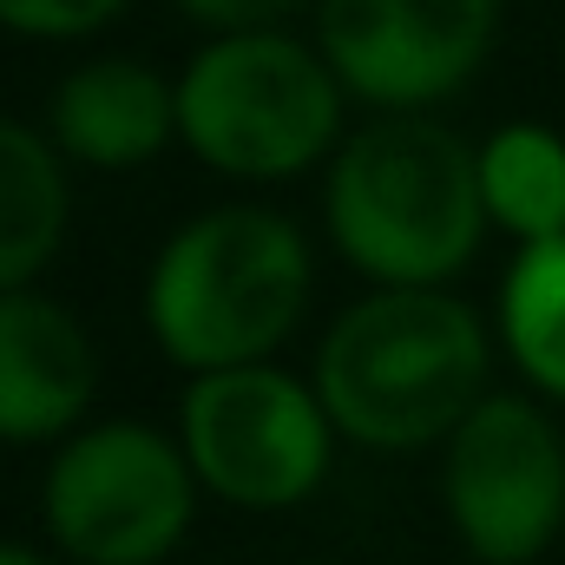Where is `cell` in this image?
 I'll use <instances>...</instances> for the list:
<instances>
[{
    "label": "cell",
    "instance_id": "cell-1",
    "mask_svg": "<svg viewBox=\"0 0 565 565\" xmlns=\"http://www.w3.org/2000/svg\"><path fill=\"white\" fill-rule=\"evenodd\" d=\"M493 335L447 289H375L349 302L316 349V395L342 440L369 454L447 447L493 388Z\"/></svg>",
    "mask_w": 565,
    "mask_h": 565
},
{
    "label": "cell",
    "instance_id": "cell-2",
    "mask_svg": "<svg viewBox=\"0 0 565 565\" xmlns=\"http://www.w3.org/2000/svg\"><path fill=\"white\" fill-rule=\"evenodd\" d=\"M322 217L375 289H440L480 257V145L427 113H382L329 158Z\"/></svg>",
    "mask_w": 565,
    "mask_h": 565
},
{
    "label": "cell",
    "instance_id": "cell-3",
    "mask_svg": "<svg viewBox=\"0 0 565 565\" xmlns=\"http://www.w3.org/2000/svg\"><path fill=\"white\" fill-rule=\"evenodd\" d=\"M309 244L264 204H217L164 237L145 277V329L184 375L270 362L309 302Z\"/></svg>",
    "mask_w": 565,
    "mask_h": 565
},
{
    "label": "cell",
    "instance_id": "cell-4",
    "mask_svg": "<svg viewBox=\"0 0 565 565\" xmlns=\"http://www.w3.org/2000/svg\"><path fill=\"white\" fill-rule=\"evenodd\" d=\"M342 79L329 73L322 46L264 33H217L178 73V139L198 164L277 184L342 151Z\"/></svg>",
    "mask_w": 565,
    "mask_h": 565
},
{
    "label": "cell",
    "instance_id": "cell-5",
    "mask_svg": "<svg viewBox=\"0 0 565 565\" xmlns=\"http://www.w3.org/2000/svg\"><path fill=\"white\" fill-rule=\"evenodd\" d=\"M198 500L204 487L178 434L151 422H86L40 473V526L66 565H164Z\"/></svg>",
    "mask_w": 565,
    "mask_h": 565
},
{
    "label": "cell",
    "instance_id": "cell-6",
    "mask_svg": "<svg viewBox=\"0 0 565 565\" xmlns=\"http://www.w3.org/2000/svg\"><path fill=\"white\" fill-rule=\"evenodd\" d=\"M335 422L316 382L277 362L191 375L178 402V447L198 487L237 513H289L302 507L335 460Z\"/></svg>",
    "mask_w": 565,
    "mask_h": 565
},
{
    "label": "cell",
    "instance_id": "cell-7",
    "mask_svg": "<svg viewBox=\"0 0 565 565\" xmlns=\"http://www.w3.org/2000/svg\"><path fill=\"white\" fill-rule=\"evenodd\" d=\"M440 507L473 565H540L565 533L559 422L493 388L440 447Z\"/></svg>",
    "mask_w": 565,
    "mask_h": 565
},
{
    "label": "cell",
    "instance_id": "cell-8",
    "mask_svg": "<svg viewBox=\"0 0 565 565\" xmlns=\"http://www.w3.org/2000/svg\"><path fill=\"white\" fill-rule=\"evenodd\" d=\"M500 0H316V46L349 99L427 113L493 53Z\"/></svg>",
    "mask_w": 565,
    "mask_h": 565
},
{
    "label": "cell",
    "instance_id": "cell-9",
    "mask_svg": "<svg viewBox=\"0 0 565 565\" xmlns=\"http://www.w3.org/2000/svg\"><path fill=\"white\" fill-rule=\"evenodd\" d=\"M99 395V349L86 322L40 296L7 289L0 296V447H60L86 427Z\"/></svg>",
    "mask_w": 565,
    "mask_h": 565
},
{
    "label": "cell",
    "instance_id": "cell-10",
    "mask_svg": "<svg viewBox=\"0 0 565 565\" xmlns=\"http://www.w3.org/2000/svg\"><path fill=\"white\" fill-rule=\"evenodd\" d=\"M46 139L60 145L66 164L139 171L178 139V86L126 53L86 60L53 86Z\"/></svg>",
    "mask_w": 565,
    "mask_h": 565
},
{
    "label": "cell",
    "instance_id": "cell-11",
    "mask_svg": "<svg viewBox=\"0 0 565 565\" xmlns=\"http://www.w3.org/2000/svg\"><path fill=\"white\" fill-rule=\"evenodd\" d=\"M73 184L60 145L20 119H0V296L33 289V277L66 250Z\"/></svg>",
    "mask_w": 565,
    "mask_h": 565
},
{
    "label": "cell",
    "instance_id": "cell-12",
    "mask_svg": "<svg viewBox=\"0 0 565 565\" xmlns=\"http://www.w3.org/2000/svg\"><path fill=\"white\" fill-rule=\"evenodd\" d=\"M480 204L513 244L565 237V139L533 119L500 126L480 145Z\"/></svg>",
    "mask_w": 565,
    "mask_h": 565
},
{
    "label": "cell",
    "instance_id": "cell-13",
    "mask_svg": "<svg viewBox=\"0 0 565 565\" xmlns=\"http://www.w3.org/2000/svg\"><path fill=\"white\" fill-rule=\"evenodd\" d=\"M500 349L533 395L565 402V237L520 244L500 282Z\"/></svg>",
    "mask_w": 565,
    "mask_h": 565
},
{
    "label": "cell",
    "instance_id": "cell-14",
    "mask_svg": "<svg viewBox=\"0 0 565 565\" xmlns=\"http://www.w3.org/2000/svg\"><path fill=\"white\" fill-rule=\"evenodd\" d=\"M126 13V0H0V26L26 33V40H86L99 26H113Z\"/></svg>",
    "mask_w": 565,
    "mask_h": 565
},
{
    "label": "cell",
    "instance_id": "cell-15",
    "mask_svg": "<svg viewBox=\"0 0 565 565\" xmlns=\"http://www.w3.org/2000/svg\"><path fill=\"white\" fill-rule=\"evenodd\" d=\"M171 7L211 33H264V26H282L296 13V0H171Z\"/></svg>",
    "mask_w": 565,
    "mask_h": 565
},
{
    "label": "cell",
    "instance_id": "cell-16",
    "mask_svg": "<svg viewBox=\"0 0 565 565\" xmlns=\"http://www.w3.org/2000/svg\"><path fill=\"white\" fill-rule=\"evenodd\" d=\"M0 565H60V559H46L40 546H20V540H0Z\"/></svg>",
    "mask_w": 565,
    "mask_h": 565
},
{
    "label": "cell",
    "instance_id": "cell-17",
    "mask_svg": "<svg viewBox=\"0 0 565 565\" xmlns=\"http://www.w3.org/2000/svg\"><path fill=\"white\" fill-rule=\"evenodd\" d=\"M309 565H329V559H309Z\"/></svg>",
    "mask_w": 565,
    "mask_h": 565
}]
</instances>
